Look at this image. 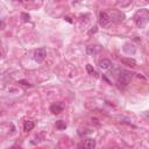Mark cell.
<instances>
[{"label":"cell","mask_w":149,"mask_h":149,"mask_svg":"<svg viewBox=\"0 0 149 149\" xmlns=\"http://www.w3.org/2000/svg\"><path fill=\"white\" fill-rule=\"evenodd\" d=\"M96 140L93 139H88L85 140V142H84V148L85 149H94L96 148Z\"/></svg>","instance_id":"ba28073f"},{"label":"cell","mask_w":149,"mask_h":149,"mask_svg":"<svg viewBox=\"0 0 149 149\" xmlns=\"http://www.w3.org/2000/svg\"><path fill=\"white\" fill-rule=\"evenodd\" d=\"M132 79V74L128 71H121L120 75H119L118 79H116V83L120 86H127L129 83H131Z\"/></svg>","instance_id":"7a4b0ae2"},{"label":"cell","mask_w":149,"mask_h":149,"mask_svg":"<svg viewBox=\"0 0 149 149\" xmlns=\"http://www.w3.org/2000/svg\"><path fill=\"white\" fill-rule=\"evenodd\" d=\"M34 122L33 121H26L25 122V125H23V131L25 132H30L32 129L34 128Z\"/></svg>","instance_id":"8fae6325"},{"label":"cell","mask_w":149,"mask_h":149,"mask_svg":"<svg viewBox=\"0 0 149 149\" xmlns=\"http://www.w3.org/2000/svg\"><path fill=\"white\" fill-rule=\"evenodd\" d=\"M111 21H112V19H111V17L108 15L107 12H100L99 13V23L101 25L102 27H106L111 23Z\"/></svg>","instance_id":"3957f363"},{"label":"cell","mask_w":149,"mask_h":149,"mask_svg":"<svg viewBox=\"0 0 149 149\" xmlns=\"http://www.w3.org/2000/svg\"><path fill=\"white\" fill-rule=\"evenodd\" d=\"M148 21H149V12L148 11L143 9V11H140V12L136 13V15H135V23H136L137 27L143 28V27L147 25Z\"/></svg>","instance_id":"6da1fadb"},{"label":"cell","mask_w":149,"mask_h":149,"mask_svg":"<svg viewBox=\"0 0 149 149\" xmlns=\"http://www.w3.org/2000/svg\"><path fill=\"white\" fill-rule=\"evenodd\" d=\"M99 51H100V48L98 45H89V47L86 48V53H88V55H90V56L96 55V54H98Z\"/></svg>","instance_id":"8992f818"},{"label":"cell","mask_w":149,"mask_h":149,"mask_svg":"<svg viewBox=\"0 0 149 149\" xmlns=\"http://www.w3.org/2000/svg\"><path fill=\"white\" fill-rule=\"evenodd\" d=\"M56 128L58 129V131H64V129L66 128V124H65V121H57L56 122Z\"/></svg>","instance_id":"7c38bea8"},{"label":"cell","mask_w":149,"mask_h":149,"mask_svg":"<svg viewBox=\"0 0 149 149\" xmlns=\"http://www.w3.org/2000/svg\"><path fill=\"white\" fill-rule=\"evenodd\" d=\"M99 66L101 68L102 70H107V69H110V68L112 66V63H111L110 59H107V58H102L101 61L99 62Z\"/></svg>","instance_id":"52a82bcc"},{"label":"cell","mask_w":149,"mask_h":149,"mask_svg":"<svg viewBox=\"0 0 149 149\" xmlns=\"http://www.w3.org/2000/svg\"><path fill=\"white\" fill-rule=\"evenodd\" d=\"M50 111L54 113V114H58L63 111V105L62 104H54L50 106Z\"/></svg>","instance_id":"9c48e42d"},{"label":"cell","mask_w":149,"mask_h":149,"mask_svg":"<svg viewBox=\"0 0 149 149\" xmlns=\"http://www.w3.org/2000/svg\"><path fill=\"white\" fill-rule=\"evenodd\" d=\"M19 83H20V84H22V85H28V86H30V84H29V83H27L26 80H20V82H19Z\"/></svg>","instance_id":"9a60e30c"},{"label":"cell","mask_w":149,"mask_h":149,"mask_svg":"<svg viewBox=\"0 0 149 149\" xmlns=\"http://www.w3.org/2000/svg\"><path fill=\"white\" fill-rule=\"evenodd\" d=\"M120 61H121V63H122L124 65L131 66V68L136 66V62H135L133 58H131V57H124V58H121Z\"/></svg>","instance_id":"5b68a950"},{"label":"cell","mask_w":149,"mask_h":149,"mask_svg":"<svg viewBox=\"0 0 149 149\" xmlns=\"http://www.w3.org/2000/svg\"><path fill=\"white\" fill-rule=\"evenodd\" d=\"M86 71L89 72V75L97 77V72H96V70H94L93 68H92V65H90V64H88V65H86Z\"/></svg>","instance_id":"4fadbf2b"},{"label":"cell","mask_w":149,"mask_h":149,"mask_svg":"<svg viewBox=\"0 0 149 149\" xmlns=\"http://www.w3.org/2000/svg\"><path fill=\"white\" fill-rule=\"evenodd\" d=\"M21 18H22V20L25 21V22H28L29 20H30V17H29V14L28 13H21Z\"/></svg>","instance_id":"5bb4252c"},{"label":"cell","mask_w":149,"mask_h":149,"mask_svg":"<svg viewBox=\"0 0 149 149\" xmlns=\"http://www.w3.org/2000/svg\"><path fill=\"white\" fill-rule=\"evenodd\" d=\"M96 32H97V27H93V28H92L91 30H90V34H92V33H96Z\"/></svg>","instance_id":"2e32d148"},{"label":"cell","mask_w":149,"mask_h":149,"mask_svg":"<svg viewBox=\"0 0 149 149\" xmlns=\"http://www.w3.org/2000/svg\"><path fill=\"white\" fill-rule=\"evenodd\" d=\"M78 149H82V147H79V148H78Z\"/></svg>","instance_id":"d6986e66"},{"label":"cell","mask_w":149,"mask_h":149,"mask_svg":"<svg viewBox=\"0 0 149 149\" xmlns=\"http://www.w3.org/2000/svg\"><path fill=\"white\" fill-rule=\"evenodd\" d=\"M4 27H5V23H4V21H1V29H4Z\"/></svg>","instance_id":"e0dca14e"},{"label":"cell","mask_w":149,"mask_h":149,"mask_svg":"<svg viewBox=\"0 0 149 149\" xmlns=\"http://www.w3.org/2000/svg\"><path fill=\"white\" fill-rule=\"evenodd\" d=\"M135 47L133 44H131V43H126L125 44V47H124V51L126 54H134L135 53Z\"/></svg>","instance_id":"30bf717a"},{"label":"cell","mask_w":149,"mask_h":149,"mask_svg":"<svg viewBox=\"0 0 149 149\" xmlns=\"http://www.w3.org/2000/svg\"><path fill=\"white\" fill-rule=\"evenodd\" d=\"M45 58V48L42 47V48H39L34 54V59L37 62V63H42Z\"/></svg>","instance_id":"277c9868"},{"label":"cell","mask_w":149,"mask_h":149,"mask_svg":"<svg viewBox=\"0 0 149 149\" xmlns=\"http://www.w3.org/2000/svg\"><path fill=\"white\" fill-rule=\"evenodd\" d=\"M137 77L141 78V79H145V77H143V76H141V75H137Z\"/></svg>","instance_id":"ac0fdd59"}]
</instances>
